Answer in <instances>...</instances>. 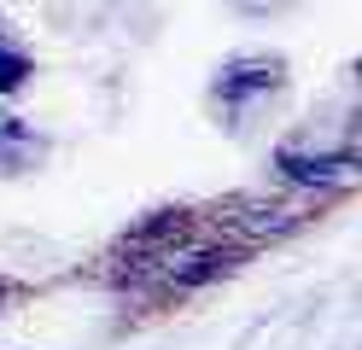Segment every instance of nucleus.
Listing matches in <instances>:
<instances>
[{"label": "nucleus", "instance_id": "f257e3e1", "mask_svg": "<svg viewBox=\"0 0 362 350\" xmlns=\"http://www.w3.org/2000/svg\"><path fill=\"white\" fill-rule=\"evenodd\" d=\"M158 269H164L170 286H205V280H216V274L234 269V251H228V245H199V251H187V257L170 251Z\"/></svg>", "mask_w": 362, "mask_h": 350}, {"label": "nucleus", "instance_id": "f03ea898", "mask_svg": "<svg viewBox=\"0 0 362 350\" xmlns=\"http://www.w3.org/2000/svg\"><path fill=\"white\" fill-rule=\"evenodd\" d=\"M281 175L286 181H310V187H351L356 181V158H304V152H281Z\"/></svg>", "mask_w": 362, "mask_h": 350}, {"label": "nucleus", "instance_id": "7ed1b4c3", "mask_svg": "<svg viewBox=\"0 0 362 350\" xmlns=\"http://www.w3.org/2000/svg\"><path fill=\"white\" fill-rule=\"evenodd\" d=\"M240 222L252 228V233H286V228H292V216H286L281 204H245Z\"/></svg>", "mask_w": 362, "mask_h": 350}]
</instances>
